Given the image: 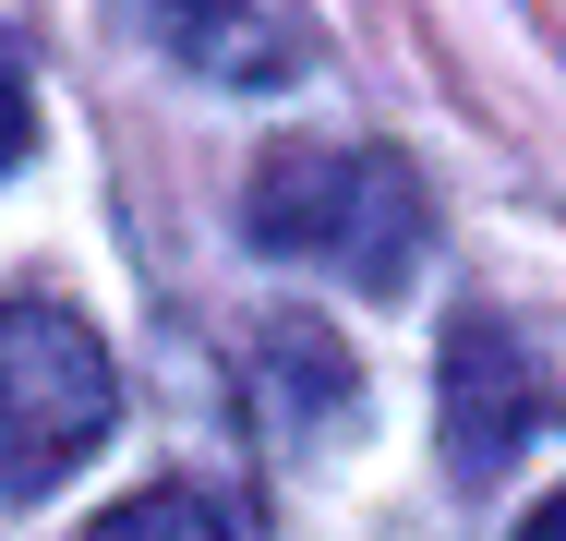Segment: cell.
<instances>
[{"label":"cell","instance_id":"cell-1","mask_svg":"<svg viewBox=\"0 0 566 541\" xmlns=\"http://www.w3.org/2000/svg\"><path fill=\"white\" fill-rule=\"evenodd\" d=\"M241 229L290 265H326L349 289H398L422 265V181L386 157V145H265L253 157V193Z\"/></svg>","mask_w":566,"mask_h":541},{"label":"cell","instance_id":"cell-3","mask_svg":"<svg viewBox=\"0 0 566 541\" xmlns=\"http://www.w3.org/2000/svg\"><path fill=\"white\" fill-rule=\"evenodd\" d=\"M543 422H555V373H543L531 325L518 314H458L447 325V469L458 481H494Z\"/></svg>","mask_w":566,"mask_h":541},{"label":"cell","instance_id":"cell-2","mask_svg":"<svg viewBox=\"0 0 566 541\" xmlns=\"http://www.w3.org/2000/svg\"><path fill=\"white\" fill-rule=\"evenodd\" d=\"M109 349L73 301H0V494H49L109 445Z\"/></svg>","mask_w":566,"mask_h":541},{"label":"cell","instance_id":"cell-5","mask_svg":"<svg viewBox=\"0 0 566 541\" xmlns=\"http://www.w3.org/2000/svg\"><path fill=\"white\" fill-rule=\"evenodd\" d=\"M85 541H253V518H241L229 494H206V481H157V494L109 506Z\"/></svg>","mask_w":566,"mask_h":541},{"label":"cell","instance_id":"cell-6","mask_svg":"<svg viewBox=\"0 0 566 541\" xmlns=\"http://www.w3.org/2000/svg\"><path fill=\"white\" fill-rule=\"evenodd\" d=\"M24 145H36V108H24V85H12V73H0V169H12V157H24Z\"/></svg>","mask_w":566,"mask_h":541},{"label":"cell","instance_id":"cell-7","mask_svg":"<svg viewBox=\"0 0 566 541\" xmlns=\"http://www.w3.org/2000/svg\"><path fill=\"white\" fill-rule=\"evenodd\" d=\"M518 541H566V494H543V506L518 518Z\"/></svg>","mask_w":566,"mask_h":541},{"label":"cell","instance_id":"cell-4","mask_svg":"<svg viewBox=\"0 0 566 541\" xmlns=\"http://www.w3.org/2000/svg\"><path fill=\"white\" fill-rule=\"evenodd\" d=\"M157 36L206 73H241V85H277L314 61V24L302 12H157Z\"/></svg>","mask_w":566,"mask_h":541}]
</instances>
